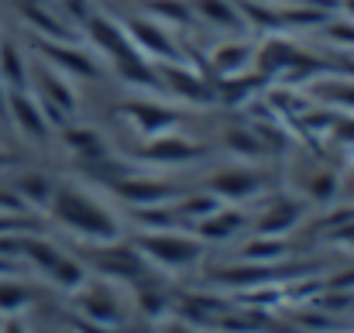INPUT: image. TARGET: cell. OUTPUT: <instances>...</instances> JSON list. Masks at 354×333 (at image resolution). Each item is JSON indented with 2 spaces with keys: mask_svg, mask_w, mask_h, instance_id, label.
Listing matches in <instances>:
<instances>
[{
  "mask_svg": "<svg viewBox=\"0 0 354 333\" xmlns=\"http://www.w3.org/2000/svg\"><path fill=\"white\" fill-rule=\"evenodd\" d=\"M227 141H231V148H244V151H258L254 137H251V134H244V131H231V134H227Z\"/></svg>",
  "mask_w": 354,
  "mask_h": 333,
  "instance_id": "cell-25",
  "label": "cell"
},
{
  "mask_svg": "<svg viewBox=\"0 0 354 333\" xmlns=\"http://www.w3.org/2000/svg\"><path fill=\"white\" fill-rule=\"evenodd\" d=\"M41 104H48V107H55L59 113H69L76 107V97L66 90V83L59 79V76H52V73H41V97H38Z\"/></svg>",
  "mask_w": 354,
  "mask_h": 333,
  "instance_id": "cell-13",
  "label": "cell"
},
{
  "mask_svg": "<svg viewBox=\"0 0 354 333\" xmlns=\"http://www.w3.org/2000/svg\"><path fill=\"white\" fill-rule=\"evenodd\" d=\"M165 76L176 83V90L179 93H186V97H203V83L193 76V73H179V69H165Z\"/></svg>",
  "mask_w": 354,
  "mask_h": 333,
  "instance_id": "cell-21",
  "label": "cell"
},
{
  "mask_svg": "<svg viewBox=\"0 0 354 333\" xmlns=\"http://www.w3.org/2000/svg\"><path fill=\"white\" fill-rule=\"evenodd\" d=\"M7 111V90H3V83H0V113Z\"/></svg>",
  "mask_w": 354,
  "mask_h": 333,
  "instance_id": "cell-30",
  "label": "cell"
},
{
  "mask_svg": "<svg viewBox=\"0 0 354 333\" xmlns=\"http://www.w3.org/2000/svg\"><path fill=\"white\" fill-rule=\"evenodd\" d=\"M138 247L145 254H151L162 265H189L200 258V244L186 240V237H169V234H155V237H141Z\"/></svg>",
  "mask_w": 354,
  "mask_h": 333,
  "instance_id": "cell-2",
  "label": "cell"
},
{
  "mask_svg": "<svg viewBox=\"0 0 354 333\" xmlns=\"http://www.w3.org/2000/svg\"><path fill=\"white\" fill-rule=\"evenodd\" d=\"M7 162H10V158H7V155H3V151H0V169H3V165H7Z\"/></svg>",
  "mask_w": 354,
  "mask_h": 333,
  "instance_id": "cell-32",
  "label": "cell"
},
{
  "mask_svg": "<svg viewBox=\"0 0 354 333\" xmlns=\"http://www.w3.org/2000/svg\"><path fill=\"white\" fill-rule=\"evenodd\" d=\"M14 193H17L21 200H31V203H48V200H52V186H48L41 175H24V179H17Z\"/></svg>",
  "mask_w": 354,
  "mask_h": 333,
  "instance_id": "cell-19",
  "label": "cell"
},
{
  "mask_svg": "<svg viewBox=\"0 0 354 333\" xmlns=\"http://www.w3.org/2000/svg\"><path fill=\"white\" fill-rule=\"evenodd\" d=\"M124 113L134 120V127L141 131V134H165L169 127H176V113L165 111V107H151V104H127L124 107Z\"/></svg>",
  "mask_w": 354,
  "mask_h": 333,
  "instance_id": "cell-6",
  "label": "cell"
},
{
  "mask_svg": "<svg viewBox=\"0 0 354 333\" xmlns=\"http://www.w3.org/2000/svg\"><path fill=\"white\" fill-rule=\"evenodd\" d=\"M83 306H86L90 320L100 323V327H114L120 320V306L107 292H86V296H83Z\"/></svg>",
  "mask_w": 354,
  "mask_h": 333,
  "instance_id": "cell-14",
  "label": "cell"
},
{
  "mask_svg": "<svg viewBox=\"0 0 354 333\" xmlns=\"http://www.w3.org/2000/svg\"><path fill=\"white\" fill-rule=\"evenodd\" d=\"M165 333H193V330H189V327H183V323H172Z\"/></svg>",
  "mask_w": 354,
  "mask_h": 333,
  "instance_id": "cell-29",
  "label": "cell"
},
{
  "mask_svg": "<svg viewBox=\"0 0 354 333\" xmlns=\"http://www.w3.org/2000/svg\"><path fill=\"white\" fill-rule=\"evenodd\" d=\"M66 144H69V148H76L80 155H93V158H100V155H104L100 134H93V131H86V127H73V131H66Z\"/></svg>",
  "mask_w": 354,
  "mask_h": 333,
  "instance_id": "cell-18",
  "label": "cell"
},
{
  "mask_svg": "<svg viewBox=\"0 0 354 333\" xmlns=\"http://www.w3.org/2000/svg\"><path fill=\"white\" fill-rule=\"evenodd\" d=\"M313 196H320V200H330V196H334V175H324V179H317V182H313Z\"/></svg>",
  "mask_w": 354,
  "mask_h": 333,
  "instance_id": "cell-26",
  "label": "cell"
},
{
  "mask_svg": "<svg viewBox=\"0 0 354 333\" xmlns=\"http://www.w3.org/2000/svg\"><path fill=\"white\" fill-rule=\"evenodd\" d=\"M141 306H145L148 316H151V313H162V310H165V296H158V292H145V296H141Z\"/></svg>",
  "mask_w": 354,
  "mask_h": 333,
  "instance_id": "cell-24",
  "label": "cell"
},
{
  "mask_svg": "<svg viewBox=\"0 0 354 333\" xmlns=\"http://www.w3.org/2000/svg\"><path fill=\"white\" fill-rule=\"evenodd\" d=\"M237 223H241V217H234V213H221L217 220L207 223V234H217V237H221V234H227V230L237 227Z\"/></svg>",
  "mask_w": 354,
  "mask_h": 333,
  "instance_id": "cell-23",
  "label": "cell"
},
{
  "mask_svg": "<svg viewBox=\"0 0 354 333\" xmlns=\"http://www.w3.org/2000/svg\"><path fill=\"white\" fill-rule=\"evenodd\" d=\"M24 59L10 41H0V83H7L10 90H24Z\"/></svg>",
  "mask_w": 354,
  "mask_h": 333,
  "instance_id": "cell-12",
  "label": "cell"
},
{
  "mask_svg": "<svg viewBox=\"0 0 354 333\" xmlns=\"http://www.w3.org/2000/svg\"><path fill=\"white\" fill-rule=\"evenodd\" d=\"M200 151H203V148L193 144V141H186V137H176V134H155V141L145 148V158H155V162L172 165V162H189V158H196Z\"/></svg>",
  "mask_w": 354,
  "mask_h": 333,
  "instance_id": "cell-5",
  "label": "cell"
},
{
  "mask_svg": "<svg viewBox=\"0 0 354 333\" xmlns=\"http://www.w3.org/2000/svg\"><path fill=\"white\" fill-rule=\"evenodd\" d=\"M118 193L134 200V203H158V200L172 196V189L162 186V182H118Z\"/></svg>",
  "mask_w": 354,
  "mask_h": 333,
  "instance_id": "cell-15",
  "label": "cell"
},
{
  "mask_svg": "<svg viewBox=\"0 0 354 333\" xmlns=\"http://www.w3.org/2000/svg\"><path fill=\"white\" fill-rule=\"evenodd\" d=\"M7 111H10L14 124H17L28 137H45V134H48V117H45L41 104H38L31 93L10 90V93H7Z\"/></svg>",
  "mask_w": 354,
  "mask_h": 333,
  "instance_id": "cell-3",
  "label": "cell"
},
{
  "mask_svg": "<svg viewBox=\"0 0 354 333\" xmlns=\"http://www.w3.org/2000/svg\"><path fill=\"white\" fill-rule=\"evenodd\" d=\"M296 207H279V210H272L268 213V220H261V230H286V227H292L296 223Z\"/></svg>",
  "mask_w": 354,
  "mask_h": 333,
  "instance_id": "cell-22",
  "label": "cell"
},
{
  "mask_svg": "<svg viewBox=\"0 0 354 333\" xmlns=\"http://www.w3.org/2000/svg\"><path fill=\"white\" fill-rule=\"evenodd\" d=\"M131 35H134V41L145 52H155L158 59H176V45H172V38L158 24H151V21H131Z\"/></svg>",
  "mask_w": 354,
  "mask_h": 333,
  "instance_id": "cell-8",
  "label": "cell"
},
{
  "mask_svg": "<svg viewBox=\"0 0 354 333\" xmlns=\"http://www.w3.org/2000/svg\"><path fill=\"white\" fill-rule=\"evenodd\" d=\"M0 333H28V330H24V323H21V320H7V323L0 327Z\"/></svg>",
  "mask_w": 354,
  "mask_h": 333,
  "instance_id": "cell-27",
  "label": "cell"
},
{
  "mask_svg": "<svg viewBox=\"0 0 354 333\" xmlns=\"http://www.w3.org/2000/svg\"><path fill=\"white\" fill-rule=\"evenodd\" d=\"M24 17H28L38 31H45L52 41H69V31H66V28H62L45 7H38V3H24Z\"/></svg>",
  "mask_w": 354,
  "mask_h": 333,
  "instance_id": "cell-16",
  "label": "cell"
},
{
  "mask_svg": "<svg viewBox=\"0 0 354 333\" xmlns=\"http://www.w3.org/2000/svg\"><path fill=\"white\" fill-rule=\"evenodd\" d=\"M193 7H196L207 21L221 24V28H237V24H241L237 10L227 3V0H193Z\"/></svg>",
  "mask_w": 354,
  "mask_h": 333,
  "instance_id": "cell-17",
  "label": "cell"
},
{
  "mask_svg": "<svg viewBox=\"0 0 354 333\" xmlns=\"http://www.w3.org/2000/svg\"><path fill=\"white\" fill-rule=\"evenodd\" d=\"M97 265H100L104 272H111V275H120V278H141V275L148 272L145 261H141L134 251H127V247H114V251L97 254Z\"/></svg>",
  "mask_w": 354,
  "mask_h": 333,
  "instance_id": "cell-10",
  "label": "cell"
},
{
  "mask_svg": "<svg viewBox=\"0 0 354 333\" xmlns=\"http://www.w3.org/2000/svg\"><path fill=\"white\" fill-rule=\"evenodd\" d=\"M0 272H10V261H3V258H0Z\"/></svg>",
  "mask_w": 354,
  "mask_h": 333,
  "instance_id": "cell-31",
  "label": "cell"
},
{
  "mask_svg": "<svg viewBox=\"0 0 354 333\" xmlns=\"http://www.w3.org/2000/svg\"><path fill=\"white\" fill-rule=\"evenodd\" d=\"M41 52H45L55 66H62L66 73H73V76H97V66H93V59H90L86 52H76V48H69V45H62V41H45Z\"/></svg>",
  "mask_w": 354,
  "mask_h": 333,
  "instance_id": "cell-7",
  "label": "cell"
},
{
  "mask_svg": "<svg viewBox=\"0 0 354 333\" xmlns=\"http://www.w3.org/2000/svg\"><path fill=\"white\" fill-rule=\"evenodd\" d=\"M90 38L114 59V62H124V59H134L138 52L131 48V41H127V31H120L114 21H107V17H90Z\"/></svg>",
  "mask_w": 354,
  "mask_h": 333,
  "instance_id": "cell-4",
  "label": "cell"
},
{
  "mask_svg": "<svg viewBox=\"0 0 354 333\" xmlns=\"http://www.w3.org/2000/svg\"><path fill=\"white\" fill-rule=\"evenodd\" d=\"M52 213L55 220L66 223L69 230H76L80 237H90V240H118L120 227L114 223V217L97 207L90 196L76 193V189H55L52 193Z\"/></svg>",
  "mask_w": 354,
  "mask_h": 333,
  "instance_id": "cell-1",
  "label": "cell"
},
{
  "mask_svg": "<svg viewBox=\"0 0 354 333\" xmlns=\"http://www.w3.org/2000/svg\"><path fill=\"white\" fill-rule=\"evenodd\" d=\"M337 240H351V244H354V227H344V230L337 234Z\"/></svg>",
  "mask_w": 354,
  "mask_h": 333,
  "instance_id": "cell-28",
  "label": "cell"
},
{
  "mask_svg": "<svg viewBox=\"0 0 354 333\" xmlns=\"http://www.w3.org/2000/svg\"><path fill=\"white\" fill-rule=\"evenodd\" d=\"M258 186H261V175H254L248 169H231V172H221L210 179V189L221 196H251Z\"/></svg>",
  "mask_w": 354,
  "mask_h": 333,
  "instance_id": "cell-9",
  "label": "cell"
},
{
  "mask_svg": "<svg viewBox=\"0 0 354 333\" xmlns=\"http://www.w3.org/2000/svg\"><path fill=\"white\" fill-rule=\"evenodd\" d=\"M28 306V289L14 285V282H0V313H17Z\"/></svg>",
  "mask_w": 354,
  "mask_h": 333,
  "instance_id": "cell-20",
  "label": "cell"
},
{
  "mask_svg": "<svg viewBox=\"0 0 354 333\" xmlns=\"http://www.w3.org/2000/svg\"><path fill=\"white\" fill-rule=\"evenodd\" d=\"M248 62H251V48H248L244 41H227V45H221V48L214 52V69H217V76H224V79L237 76Z\"/></svg>",
  "mask_w": 354,
  "mask_h": 333,
  "instance_id": "cell-11",
  "label": "cell"
}]
</instances>
